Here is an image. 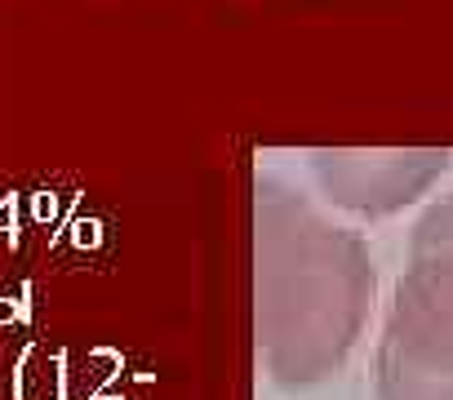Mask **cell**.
I'll list each match as a JSON object with an SVG mask.
<instances>
[{
    "label": "cell",
    "mask_w": 453,
    "mask_h": 400,
    "mask_svg": "<svg viewBox=\"0 0 453 400\" xmlns=\"http://www.w3.org/2000/svg\"><path fill=\"white\" fill-rule=\"evenodd\" d=\"M289 267L298 272L276 289L267 320L272 360L285 378H320L351 347L373 294V272L356 241L325 232L303 241Z\"/></svg>",
    "instance_id": "1"
},
{
    "label": "cell",
    "mask_w": 453,
    "mask_h": 400,
    "mask_svg": "<svg viewBox=\"0 0 453 400\" xmlns=\"http://www.w3.org/2000/svg\"><path fill=\"white\" fill-rule=\"evenodd\" d=\"M391 316L453 342V196H444L418 223Z\"/></svg>",
    "instance_id": "2"
},
{
    "label": "cell",
    "mask_w": 453,
    "mask_h": 400,
    "mask_svg": "<svg viewBox=\"0 0 453 400\" xmlns=\"http://www.w3.org/2000/svg\"><path fill=\"white\" fill-rule=\"evenodd\" d=\"M338 160L329 178L338 173V191L347 205L360 210H395L449 169V151H351V156H329Z\"/></svg>",
    "instance_id": "3"
},
{
    "label": "cell",
    "mask_w": 453,
    "mask_h": 400,
    "mask_svg": "<svg viewBox=\"0 0 453 400\" xmlns=\"http://www.w3.org/2000/svg\"><path fill=\"white\" fill-rule=\"evenodd\" d=\"M382 400H453V342L391 316L378 351Z\"/></svg>",
    "instance_id": "4"
},
{
    "label": "cell",
    "mask_w": 453,
    "mask_h": 400,
    "mask_svg": "<svg viewBox=\"0 0 453 400\" xmlns=\"http://www.w3.org/2000/svg\"><path fill=\"white\" fill-rule=\"evenodd\" d=\"M32 210H36V223H54L58 219V196L54 191H36L32 196Z\"/></svg>",
    "instance_id": "5"
},
{
    "label": "cell",
    "mask_w": 453,
    "mask_h": 400,
    "mask_svg": "<svg viewBox=\"0 0 453 400\" xmlns=\"http://www.w3.org/2000/svg\"><path fill=\"white\" fill-rule=\"evenodd\" d=\"M19 227V196H0V232Z\"/></svg>",
    "instance_id": "6"
},
{
    "label": "cell",
    "mask_w": 453,
    "mask_h": 400,
    "mask_svg": "<svg viewBox=\"0 0 453 400\" xmlns=\"http://www.w3.org/2000/svg\"><path fill=\"white\" fill-rule=\"evenodd\" d=\"M10 320H23V307H19L14 298L0 294V325H10Z\"/></svg>",
    "instance_id": "7"
},
{
    "label": "cell",
    "mask_w": 453,
    "mask_h": 400,
    "mask_svg": "<svg viewBox=\"0 0 453 400\" xmlns=\"http://www.w3.org/2000/svg\"><path fill=\"white\" fill-rule=\"evenodd\" d=\"M98 241V223H76V245H94Z\"/></svg>",
    "instance_id": "8"
}]
</instances>
